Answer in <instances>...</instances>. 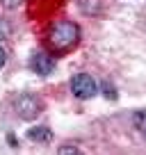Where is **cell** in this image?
<instances>
[{
    "instance_id": "6da1fadb",
    "label": "cell",
    "mask_w": 146,
    "mask_h": 155,
    "mask_svg": "<svg viewBox=\"0 0 146 155\" xmlns=\"http://www.w3.org/2000/svg\"><path fill=\"white\" fill-rule=\"evenodd\" d=\"M80 41V28L73 21H57L48 28V44L55 50H68Z\"/></svg>"
},
{
    "instance_id": "7a4b0ae2",
    "label": "cell",
    "mask_w": 146,
    "mask_h": 155,
    "mask_svg": "<svg viewBox=\"0 0 146 155\" xmlns=\"http://www.w3.org/2000/svg\"><path fill=\"white\" fill-rule=\"evenodd\" d=\"M71 94L80 101H87V98H94L98 94V84L91 75L87 73H78V75L71 78Z\"/></svg>"
},
{
    "instance_id": "3957f363",
    "label": "cell",
    "mask_w": 146,
    "mask_h": 155,
    "mask_svg": "<svg viewBox=\"0 0 146 155\" xmlns=\"http://www.w3.org/2000/svg\"><path fill=\"white\" fill-rule=\"evenodd\" d=\"M14 110H16V114H18L23 121H32V119H37V116H39V112H41V101H39L37 96L23 94V96L16 98Z\"/></svg>"
},
{
    "instance_id": "277c9868",
    "label": "cell",
    "mask_w": 146,
    "mask_h": 155,
    "mask_svg": "<svg viewBox=\"0 0 146 155\" xmlns=\"http://www.w3.org/2000/svg\"><path fill=\"white\" fill-rule=\"evenodd\" d=\"M28 64H30V71H34L37 75H50L55 68V59L48 53H41V50H34L30 55Z\"/></svg>"
},
{
    "instance_id": "5b68a950",
    "label": "cell",
    "mask_w": 146,
    "mask_h": 155,
    "mask_svg": "<svg viewBox=\"0 0 146 155\" xmlns=\"http://www.w3.org/2000/svg\"><path fill=\"white\" fill-rule=\"evenodd\" d=\"M28 139L37 141V144H48L53 139V132H50L48 126H37V128H30L28 130Z\"/></svg>"
},
{
    "instance_id": "8992f818",
    "label": "cell",
    "mask_w": 146,
    "mask_h": 155,
    "mask_svg": "<svg viewBox=\"0 0 146 155\" xmlns=\"http://www.w3.org/2000/svg\"><path fill=\"white\" fill-rule=\"evenodd\" d=\"M132 126H135V130L146 139V110H139V112L132 114Z\"/></svg>"
},
{
    "instance_id": "52a82bcc",
    "label": "cell",
    "mask_w": 146,
    "mask_h": 155,
    "mask_svg": "<svg viewBox=\"0 0 146 155\" xmlns=\"http://www.w3.org/2000/svg\"><path fill=\"white\" fill-rule=\"evenodd\" d=\"M103 96H105V98H112V101H114V98H117V91H114V87H110L107 82H103Z\"/></svg>"
},
{
    "instance_id": "ba28073f",
    "label": "cell",
    "mask_w": 146,
    "mask_h": 155,
    "mask_svg": "<svg viewBox=\"0 0 146 155\" xmlns=\"http://www.w3.org/2000/svg\"><path fill=\"white\" fill-rule=\"evenodd\" d=\"M12 32V28H9V23H7L5 18H0V39H5L7 34Z\"/></svg>"
},
{
    "instance_id": "9c48e42d",
    "label": "cell",
    "mask_w": 146,
    "mask_h": 155,
    "mask_svg": "<svg viewBox=\"0 0 146 155\" xmlns=\"http://www.w3.org/2000/svg\"><path fill=\"white\" fill-rule=\"evenodd\" d=\"M57 153H80V148H78V146H59V148H57Z\"/></svg>"
},
{
    "instance_id": "30bf717a",
    "label": "cell",
    "mask_w": 146,
    "mask_h": 155,
    "mask_svg": "<svg viewBox=\"0 0 146 155\" xmlns=\"http://www.w3.org/2000/svg\"><path fill=\"white\" fill-rule=\"evenodd\" d=\"M0 2H2V5H5L7 9H16V7H18L21 2H23V0H0Z\"/></svg>"
},
{
    "instance_id": "8fae6325",
    "label": "cell",
    "mask_w": 146,
    "mask_h": 155,
    "mask_svg": "<svg viewBox=\"0 0 146 155\" xmlns=\"http://www.w3.org/2000/svg\"><path fill=\"white\" fill-rule=\"evenodd\" d=\"M5 62H7V50L2 48V46H0V68L5 66Z\"/></svg>"
},
{
    "instance_id": "7c38bea8",
    "label": "cell",
    "mask_w": 146,
    "mask_h": 155,
    "mask_svg": "<svg viewBox=\"0 0 146 155\" xmlns=\"http://www.w3.org/2000/svg\"><path fill=\"white\" fill-rule=\"evenodd\" d=\"M7 139H9V144H12V146H18V144H16V137H14V135H9Z\"/></svg>"
}]
</instances>
